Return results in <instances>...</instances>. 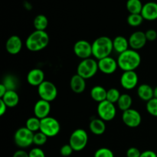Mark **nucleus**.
<instances>
[{"label":"nucleus","instance_id":"obj_1","mask_svg":"<svg viewBox=\"0 0 157 157\" xmlns=\"http://www.w3.org/2000/svg\"><path fill=\"white\" fill-rule=\"evenodd\" d=\"M118 67L123 71H133L141 64V56L137 51L129 48L126 52L120 54L117 60Z\"/></svg>","mask_w":157,"mask_h":157},{"label":"nucleus","instance_id":"obj_2","mask_svg":"<svg viewBox=\"0 0 157 157\" xmlns=\"http://www.w3.org/2000/svg\"><path fill=\"white\" fill-rule=\"evenodd\" d=\"M50 37L45 31L35 30L28 36L25 46L30 52H40L48 45Z\"/></svg>","mask_w":157,"mask_h":157},{"label":"nucleus","instance_id":"obj_3","mask_svg":"<svg viewBox=\"0 0 157 157\" xmlns=\"http://www.w3.org/2000/svg\"><path fill=\"white\" fill-rule=\"evenodd\" d=\"M113 50V40L107 36L98 37L92 43V54L98 61L110 56Z\"/></svg>","mask_w":157,"mask_h":157},{"label":"nucleus","instance_id":"obj_4","mask_svg":"<svg viewBox=\"0 0 157 157\" xmlns=\"http://www.w3.org/2000/svg\"><path fill=\"white\" fill-rule=\"evenodd\" d=\"M98 68V62L93 58H87L82 60L77 67V74L85 80L91 78L97 74Z\"/></svg>","mask_w":157,"mask_h":157},{"label":"nucleus","instance_id":"obj_5","mask_svg":"<svg viewBox=\"0 0 157 157\" xmlns=\"http://www.w3.org/2000/svg\"><path fill=\"white\" fill-rule=\"evenodd\" d=\"M88 143V135L84 129H77L74 130L70 136L69 144L74 151L79 152L84 150Z\"/></svg>","mask_w":157,"mask_h":157},{"label":"nucleus","instance_id":"obj_6","mask_svg":"<svg viewBox=\"0 0 157 157\" xmlns=\"http://www.w3.org/2000/svg\"><path fill=\"white\" fill-rule=\"evenodd\" d=\"M34 133L25 127H20L14 134V141L17 147L21 149L28 148L33 144Z\"/></svg>","mask_w":157,"mask_h":157},{"label":"nucleus","instance_id":"obj_7","mask_svg":"<svg viewBox=\"0 0 157 157\" xmlns=\"http://www.w3.org/2000/svg\"><path fill=\"white\" fill-rule=\"evenodd\" d=\"M61 125L58 121L52 117H48L41 120L40 131L45 134L48 137H54L59 133Z\"/></svg>","mask_w":157,"mask_h":157},{"label":"nucleus","instance_id":"obj_8","mask_svg":"<svg viewBox=\"0 0 157 157\" xmlns=\"http://www.w3.org/2000/svg\"><path fill=\"white\" fill-rule=\"evenodd\" d=\"M38 94L40 99L51 103L56 99L58 96V89L55 84L51 81H44L38 87Z\"/></svg>","mask_w":157,"mask_h":157},{"label":"nucleus","instance_id":"obj_9","mask_svg":"<svg viewBox=\"0 0 157 157\" xmlns=\"http://www.w3.org/2000/svg\"><path fill=\"white\" fill-rule=\"evenodd\" d=\"M97 110L99 118L104 121H112L114 119L117 114V109L114 104L107 100L98 104Z\"/></svg>","mask_w":157,"mask_h":157},{"label":"nucleus","instance_id":"obj_10","mask_svg":"<svg viewBox=\"0 0 157 157\" xmlns=\"http://www.w3.org/2000/svg\"><path fill=\"white\" fill-rule=\"evenodd\" d=\"M122 120L126 126L131 128H136L141 124L142 117L139 111L130 108L123 112Z\"/></svg>","mask_w":157,"mask_h":157},{"label":"nucleus","instance_id":"obj_11","mask_svg":"<svg viewBox=\"0 0 157 157\" xmlns=\"http://www.w3.org/2000/svg\"><path fill=\"white\" fill-rule=\"evenodd\" d=\"M74 52L75 55L81 59L90 58L92 54V44L86 40H79L74 44Z\"/></svg>","mask_w":157,"mask_h":157},{"label":"nucleus","instance_id":"obj_12","mask_svg":"<svg viewBox=\"0 0 157 157\" xmlns=\"http://www.w3.org/2000/svg\"><path fill=\"white\" fill-rule=\"evenodd\" d=\"M121 85L125 90H133L136 87L139 81L137 74L133 71H124L121 77Z\"/></svg>","mask_w":157,"mask_h":157},{"label":"nucleus","instance_id":"obj_13","mask_svg":"<svg viewBox=\"0 0 157 157\" xmlns=\"http://www.w3.org/2000/svg\"><path fill=\"white\" fill-rule=\"evenodd\" d=\"M128 41L130 48L135 51L142 49L147 42L145 32H141V31H136L131 34Z\"/></svg>","mask_w":157,"mask_h":157},{"label":"nucleus","instance_id":"obj_14","mask_svg":"<svg viewBox=\"0 0 157 157\" xmlns=\"http://www.w3.org/2000/svg\"><path fill=\"white\" fill-rule=\"evenodd\" d=\"M98 62L99 71L105 75H112L118 67L117 61L110 56L98 60Z\"/></svg>","mask_w":157,"mask_h":157},{"label":"nucleus","instance_id":"obj_15","mask_svg":"<svg viewBox=\"0 0 157 157\" xmlns=\"http://www.w3.org/2000/svg\"><path fill=\"white\" fill-rule=\"evenodd\" d=\"M51 104L50 102L44 101V100H38L34 106V114L35 117L39 118L40 120L49 117L51 112Z\"/></svg>","mask_w":157,"mask_h":157},{"label":"nucleus","instance_id":"obj_16","mask_svg":"<svg viewBox=\"0 0 157 157\" xmlns=\"http://www.w3.org/2000/svg\"><path fill=\"white\" fill-rule=\"evenodd\" d=\"M6 48L10 55H17L22 48V41L18 35H12L8 38L6 43Z\"/></svg>","mask_w":157,"mask_h":157},{"label":"nucleus","instance_id":"obj_17","mask_svg":"<svg viewBox=\"0 0 157 157\" xmlns=\"http://www.w3.org/2000/svg\"><path fill=\"white\" fill-rule=\"evenodd\" d=\"M44 80V73L41 69L34 68L29 71L27 75V81L31 86L38 87Z\"/></svg>","mask_w":157,"mask_h":157},{"label":"nucleus","instance_id":"obj_18","mask_svg":"<svg viewBox=\"0 0 157 157\" xmlns=\"http://www.w3.org/2000/svg\"><path fill=\"white\" fill-rule=\"evenodd\" d=\"M141 15L144 20L155 21L157 19V3L155 2H148L143 6Z\"/></svg>","mask_w":157,"mask_h":157},{"label":"nucleus","instance_id":"obj_19","mask_svg":"<svg viewBox=\"0 0 157 157\" xmlns=\"http://www.w3.org/2000/svg\"><path fill=\"white\" fill-rule=\"evenodd\" d=\"M70 87L74 93H83L86 89V80L76 74L71 78Z\"/></svg>","mask_w":157,"mask_h":157},{"label":"nucleus","instance_id":"obj_20","mask_svg":"<svg viewBox=\"0 0 157 157\" xmlns=\"http://www.w3.org/2000/svg\"><path fill=\"white\" fill-rule=\"evenodd\" d=\"M89 129L93 134L96 136H101L104 134L106 130L105 121L101 118H94L90 121L89 124Z\"/></svg>","mask_w":157,"mask_h":157},{"label":"nucleus","instance_id":"obj_21","mask_svg":"<svg viewBox=\"0 0 157 157\" xmlns=\"http://www.w3.org/2000/svg\"><path fill=\"white\" fill-rule=\"evenodd\" d=\"M137 95L141 100L148 102L154 98L153 88L147 84H140L137 88Z\"/></svg>","mask_w":157,"mask_h":157},{"label":"nucleus","instance_id":"obj_22","mask_svg":"<svg viewBox=\"0 0 157 157\" xmlns=\"http://www.w3.org/2000/svg\"><path fill=\"white\" fill-rule=\"evenodd\" d=\"M107 90L101 85H96L90 90V98L98 104L107 100Z\"/></svg>","mask_w":157,"mask_h":157},{"label":"nucleus","instance_id":"obj_23","mask_svg":"<svg viewBox=\"0 0 157 157\" xmlns=\"http://www.w3.org/2000/svg\"><path fill=\"white\" fill-rule=\"evenodd\" d=\"M113 50L117 53L121 54L123 52L128 50L130 44H129V41L124 36L118 35L116 38H113Z\"/></svg>","mask_w":157,"mask_h":157},{"label":"nucleus","instance_id":"obj_24","mask_svg":"<svg viewBox=\"0 0 157 157\" xmlns=\"http://www.w3.org/2000/svg\"><path fill=\"white\" fill-rule=\"evenodd\" d=\"M8 107H15L19 103V95L16 90H7L6 94L1 98Z\"/></svg>","mask_w":157,"mask_h":157},{"label":"nucleus","instance_id":"obj_25","mask_svg":"<svg viewBox=\"0 0 157 157\" xmlns=\"http://www.w3.org/2000/svg\"><path fill=\"white\" fill-rule=\"evenodd\" d=\"M117 104L118 108L124 112L131 108L133 100H132L130 95L127 94H123L121 95V98H119Z\"/></svg>","mask_w":157,"mask_h":157},{"label":"nucleus","instance_id":"obj_26","mask_svg":"<svg viewBox=\"0 0 157 157\" xmlns=\"http://www.w3.org/2000/svg\"><path fill=\"white\" fill-rule=\"evenodd\" d=\"M143 6L140 0H127L126 4V8L130 14H141Z\"/></svg>","mask_w":157,"mask_h":157},{"label":"nucleus","instance_id":"obj_27","mask_svg":"<svg viewBox=\"0 0 157 157\" xmlns=\"http://www.w3.org/2000/svg\"><path fill=\"white\" fill-rule=\"evenodd\" d=\"M33 25L35 30L45 31L48 25V19L44 15L40 14V15L35 16V18H34Z\"/></svg>","mask_w":157,"mask_h":157},{"label":"nucleus","instance_id":"obj_28","mask_svg":"<svg viewBox=\"0 0 157 157\" xmlns=\"http://www.w3.org/2000/svg\"><path fill=\"white\" fill-rule=\"evenodd\" d=\"M40 127H41V120L36 117H32L26 121L25 127L33 133L40 131Z\"/></svg>","mask_w":157,"mask_h":157},{"label":"nucleus","instance_id":"obj_29","mask_svg":"<svg viewBox=\"0 0 157 157\" xmlns=\"http://www.w3.org/2000/svg\"><path fill=\"white\" fill-rule=\"evenodd\" d=\"M2 84L6 86L8 90H15L18 87V81L15 76L8 75L5 77Z\"/></svg>","mask_w":157,"mask_h":157},{"label":"nucleus","instance_id":"obj_30","mask_svg":"<svg viewBox=\"0 0 157 157\" xmlns=\"http://www.w3.org/2000/svg\"><path fill=\"white\" fill-rule=\"evenodd\" d=\"M144 20L141 14H130L127 18L128 25L132 27H138L141 25Z\"/></svg>","mask_w":157,"mask_h":157},{"label":"nucleus","instance_id":"obj_31","mask_svg":"<svg viewBox=\"0 0 157 157\" xmlns=\"http://www.w3.org/2000/svg\"><path fill=\"white\" fill-rule=\"evenodd\" d=\"M121 93L117 88L113 87V88L109 89L107 93V101L115 104L116 103H117L118 100L121 98Z\"/></svg>","mask_w":157,"mask_h":157},{"label":"nucleus","instance_id":"obj_32","mask_svg":"<svg viewBox=\"0 0 157 157\" xmlns=\"http://www.w3.org/2000/svg\"><path fill=\"white\" fill-rule=\"evenodd\" d=\"M48 136L41 131L36 132L34 133L33 144L36 146H43L46 144L48 140Z\"/></svg>","mask_w":157,"mask_h":157},{"label":"nucleus","instance_id":"obj_33","mask_svg":"<svg viewBox=\"0 0 157 157\" xmlns=\"http://www.w3.org/2000/svg\"><path fill=\"white\" fill-rule=\"evenodd\" d=\"M146 108L147 112L151 116L157 117V98H153V99L149 101L146 106Z\"/></svg>","mask_w":157,"mask_h":157},{"label":"nucleus","instance_id":"obj_34","mask_svg":"<svg viewBox=\"0 0 157 157\" xmlns=\"http://www.w3.org/2000/svg\"><path fill=\"white\" fill-rule=\"evenodd\" d=\"M94 157H114V154L110 149L101 147L95 152Z\"/></svg>","mask_w":157,"mask_h":157},{"label":"nucleus","instance_id":"obj_35","mask_svg":"<svg viewBox=\"0 0 157 157\" xmlns=\"http://www.w3.org/2000/svg\"><path fill=\"white\" fill-rule=\"evenodd\" d=\"M74 150L71 147L70 144H64L60 149V153L62 156L64 157H67L70 156L73 153Z\"/></svg>","mask_w":157,"mask_h":157},{"label":"nucleus","instance_id":"obj_36","mask_svg":"<svg viewBox=\"0 0 157 157\" xmlns=\"http://www.w3.org/2000/svg\"><path fill=\"white\" fill-rule=\"evenodd\" d=\"M29 157H45L44 152L38 147L32 149L29 153Z\"/></svg>","mask_w":157,"mask_h":157},{"label":"nucleus","instance_id":"obj_37","mask_svg":"<svg viewBox=\"0 0 157 157\" xmlns=\"http://www.w3.org/2000/svg\"><path fill=\"white\" fill-rule=\"evenodd\" d=\"M126 155H127V157H140L141 152L140 151L139 149L133 147L127 150Z\"/></svg>","mask_w":157,"mask_h":157},{"label":"nucleus","instance_id":"obj_38","mask_svg":"<svg viewBox=\"0 0 157 157\" xmlns=\"http://www.w3.org/2000/svg\"><path fill=\"white\" fill-rule=\"evenodd\" d=\"M147 41H153L157 38V32L154 29H149L145 32Z\"/></svg>","mask_w":157,"mask_h":157},{"label":"nucleus","instance_id":"obj_39","mask_svg":"<svg viewBox=\"0 0 157 157\" xmlns=\"http://www.w3.org/2000/svg\"><path fill=\"white\" fill-rule=\"evenodd\" d=\"M12 157H29V153H27L24 150L21 149V150H18L17 151H15Z\"/></svg>","mask_w":157,"mask_h":157},{"label":"nucleus","instance_id":"obj_40","mask_svg":"<svg viewBox=\"0 0 157 157\" xmlns=\"http://www.w3.org/2000/svg\"><path fill=\"white\" fill-rule=\"evenodd\" d=\"M140 157H157V154L153 150H146L141 153Z\"/></svg>","mask_w":157,"mask_h":157},{"label":"nucleus","instance_id":"obj_41","mask_svg":"<svg viewBox=\"0 0 157 157\" xmlns=\"http://www.w3.org/2000/svg\"><path fill=\"white\" fill-rule=\"evenodd\" d=\"M7 108V105L2 100H0V116H3L6 113Z\"/></svg>","mask_w":157,"mask_h":157},{"label":"nucleus","instance_id":"obj_42","mask_svg":"<svg viewBox=\"0 0 157 157\" xmlns=\"http://www.w3.org/2000/svg\"><path fill=\"white\" fill-rule=\"evenodd\" d=\"M7 88L6 87V86L4 85V84L2 83L1 84H0V98H2L3 96H4L5 94H6V93L7 92Z\"/></svg>","mask_w":157,"mask_h":157},{"label":"nucleus","instance_id":"obj_43","mask_svg":"<svg viewBox=\"0 0 157 157\" xmlns=\"http://www.w3.org/2000/svg\"><path fill=\"white\" fill-rule=\"evenodd\" d=\"M153 96L155 98H157V86L153 89Z\"/></svg>","mask_w":157,"mask_h":157}]
</instances>
